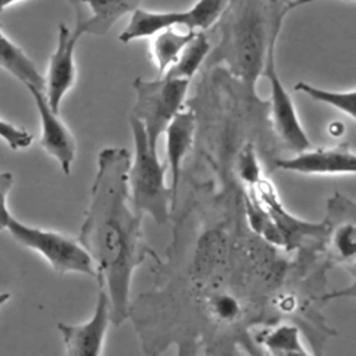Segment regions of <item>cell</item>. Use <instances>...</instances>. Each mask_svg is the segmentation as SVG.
I'll return each instance as SVG.
<instances>
[{"mask_svg": "<svg viewBox=\"0 0 356 356\" xmlns=\"http://www.w3.org/2000/svg\"><path fill=\"white\" fill-rule=\"evenodd\" d=\"M343 131H345V128L339 121H335L330 125V135H332V136H341L343 134Z\"/></svg>", "mask_w": 356, "mask_h": 356, "instance_id": "25", "label": "cell"}, {"mask_svg": "<svg viewBox=\"0 0 356 356\" xmlns=\"http://www.w3.org/2000/svg\"><path fill=\"white\" fill-rule=\"evenodd\" d=\"M31 92L35 104L38 107L42 124L40 146L60 164L64 174L71 172V165L76 154V142L68 127L61 121L58 113H56L47 103L44 92L26 86Z\"/></svg>", "mask_w": 356, "mask_h": 356, "instance_id": "11", "label": "cell"}, {"mask_svg": "<svg viewBox=\"0 0 356 356\" xmlns=\"http://www.w3.org/2000/svg\"><path fill=\"white\" fill-rule=\"evenodd\" d=\"M293 0H267L268 15L273 29L281 32L286 14L291 11V3Z\"/></svg>", "mask_w": 356, "mask_h": 356, "instance_id": "24", "label": "cell"}, {"mask_svg": "<svg viewBox=\"0 0 356 356\" xmlns=\"http://www.w3.org/2000/svg\"><path fill=\"white\" fill-rule=\"evenodd\" d=\"M211 50V42L206 31H197L191 40L184 46L172 65L163 74L171 78H181L191 81L206 61Z\"/></svg>", "mask_w": 356, "mask_h": 356, "instance_id": "16", "label": "cell"}, {"mask_svg": "<svg viewBox=\"0 0 356 356\" xmlns=\"http://www.w3.org/2000/svg\"><path fill=\"white\" fill-rule=\"evenodd\" d=\"M7 229L18 243L42 254L56 273H78L96 278L93 261L78 239L56 231L25 225L14 217L10 218Z\"/></svg>", "mask_w": 356, "mask_h": 356, "instance_id": "5", "label": "cell"}, {"mask_svg": "<svg viewBox=\"0 0 356 356\" xmlns=\"http://www.w3.org/2000/svg\"><path fill=\"white\" fill-rule=\"evenodd\" d=\"M331 246L334 253L341 260H353L356 253V241H355V224L346 222L339 225L331 239Z\"/></svg>", "mask_w": 356, "mask_h": 356, "instance_id": "20", "label": "cell"}, {"mask_svg": "<svg viewBox=\"0 0 356 356\" xmlns=\"http://www.w3.org/2000/svg\"><path fill=\"white\" fill-rule=\"evenodd\" d=\"M83 35L75 28L71 31L65 24L58 25L57 46L50 56L47 75L44 78V96L49 106L58 113L64 96L75 85L76 65L75 47Z\"/></svg>", "mask_w": 356, "mask_h": 356, "instance_id": "9", "label": "cell"}, {"mask_svg": "<svg viewBox=\"0 0 356 356\" xmlns=\"http://www.w3.org/2000/svg\"><path fill=\"white\" fill-rule=\"evenodd\" d=\"M211 28L218 40L206 58V67L224 64L232 76L254 89L267 51L280 36L271 26L267 0H228Z\"/></svg>", "mask_w": 356, "mask_h": 356, "instance_id": "2", "label": "cell"}, {"mask_svg": "<svg viewBox=\"0 0 356 356\" xmlns=\"http://www.w3.org/2000/svg\"><path fill=\"white\" fill-rule=\"evenodd\" d=\"M129 163L131 153L125 147L107 146L99 152L89 204L78 235L93 261L95 280L108 296L114 325L128 317L136 267L147 254L154 256L143 239L142 214L131 203Z\"/></svg>", "mask_w": 356, "mask_h": 356, "instance_id": "1", "label": "cell"}, {"mask_svg": "<svg viewBox=\"0 0 356 356\" xmlns=\"http://www.w3.org/2000/svg\"><path fill=\"white\" fill-rule=\"evenodd\" d=\"M228 0H197L184 11H149L136 8L131 13L127 28L120 33L122 43L152 38L165 28L207 31L220 17Z\"/></svg>", "mask_w": 356, "mask_h": 356, "instance_id": "6", "label": "cell"}, {"mask_svg": "<svg viewBox=\"0 0 356 356\" xmlns=\"http://www.w3.org/2000/svg\"><path fill=\"white\" fill-rule=\"evenodd\" d=\"M295 90L305 93L316 102L337 108L352 120L356 118V90L353 88L349 90H328L302 81L295 85Z\"/></svg>", "mask_w": 356, "mask_h": 356, "instance_id": "18", "label": "cell"}, {"mask_svg": "<svg viewBox=\"0 0 356 356\" xmlns=\"http://www.w3.org/2000/svg\"><path fill=\"white\" fill-rule=\"evenodd\" d=\"M17 1H19V0H0V11L4 10L6 7H8V6L17 3Z\"/></svg>", "mask_w": 356, "mask_h": 356, "instance_id": "27", "label": "cell"}, {"mask_svg": "<svg viewBox=\"0 0 356 356\" xmlns=\"http://www.w3.org/2000/svg\"><path fill=\"white\" fill-rule=\"evenodd\" d=\"M0 68L10 72L25 86H35L44 92V78L25 51L11 42L0 28Z\"/></svg>", "mask_w": 356, "mask_h": 356, "instance_id": "14", "label": "cell"}, {"mask_svg": "<svg viewBox=\"0 0 356 356\" xmlns=\"http://www.w3.org/2000/svg\"><path fill=\"white\" fill-rule=\"evenodd\" d=\"M210 309L218 320H224V321L235 320L239 314L238 302L234 298L228 296V295L214 296L210 300Z\"/></svg>", "mask_w": 356, "mask_h": 356, "instance_id": "22", "label": "cell"}, {"mask_svg": "<svg viewBox=\"0 0 356 356\" xmlns=\"http://www.w3.org/2000/svg\"><path fill=\"white\" fill-rule=\"evenodd\" d=\"M14 184V177L11 172H0V231L7 229L8 221L11 218L7 209V195Z\"/></svg>", "mask_w": 356, "mask_h": 356, "instance_id": "23", "label": "cell"}, {"mask_svg": "<svg viewBox=\"0 0 356 356\" xmlns=\"http://www.w3.org/2000/svg\"><path fill=\"white\" fill-rule=\"evenodd\" d=\"M277 168L303 175H352L356 171V154L348 145L307 147L293 157L275 161Z\"/></svg>", "mask_w": 356, "mask_h": 356, "instance_id": "10", "label": "cell"}, {"mask_svg": "<svg viewBox=\"0 0 356 356\" xmlns=\"http://www.w3.org/2000/svg\"><path fill=\"white\" fill-rule=\"evenodd\" d=\"M8 298H10V293H8V292H1V293H0V305L6 303V302L8 300Z\"/></svg>", "mask_w": 356, "mask_h": 356, "instance_id": "28", "label": "cell"}, {"mask_svg": "<svg viewBox=\"0 0 356 356\" xmlns=\"http://www.w3.org/2000/svg\"><path fill=\"white\" fill-rule=\"evenodd\" d=\"M259 342L271 355H306L299 330L291 324H280L257 335Z\"/></svg>", "mask_w": 356, "mask_h": 356, "instance_id": "17", "label": "cell"}, {"mask_svg": "<svg viewBox=\"0 0 356 356\" xmlns=\"http://www.w3.org/2000/svg\"><path fill=\"white\" fill-rule=\"evenodd\" d=\"M196 115L192 108H181L171 122L167 125L165 134V150H167V167L171 172V207L172 211L177 207L178 184L181 175V165L188 154L193 136H195Z\"/></svg>", "mask_w": 356, "mask_h": 356, "instance_id": "13", "label": "cell"}, {"mask_svg": "<svg viewBox=\"0 0 356 356\" xmlns=\"http://www.w3.org/2000/svg\"><path fill=\"white\" fill-rule=\"evenodd\" d=\"M197 31L184 28H165L154 33L150 43V57L157 68L159 75H163L177 60L184 46Z\"/></svg>", "mask_w": 356, "mask_h": 356, "instance_id": "15", "label": "cell"}, {"mask_svg": "<svg viewBox=\"0 0 356 356\" xmlns=\"http://www.w3.org/2000/svg\"><path fill=\"white\" fill-rule=\"evenodd\" d=\"M135 152L128 168V188L132 207L153 218L157 225L167 222L171 207V189L165 184L167 163H160L157 150H152L143 125L131 115Z\"/></svg>", "mask_w": 356, "mask_h": 356, "instance_id": "3", "label": "cell"}, {"mask_svg": "<svg viewBox=\"0 0 356 356\" xmlns=\"http://www.w3.org/2000/svg\"><path fill=\"white\" fill-rule=\"evenodd\" d=\"M0 138L13 150L26 149L31 146V143L33 140V136L28 131L17 127L8 121H4L1 118H0Z\"/></svg>", "mask_w": 356, "mask_h": 356, "instance_id": "21", "label": "cell"}, {"mask_svg": "<svg viewBox=\"0 0 356 356\" xmlns=\"http://www.w3.org/2000/svg\"><path fill=\"white\" fill-rule=\"evenodd\" d=\"M111 323L110 302L106 291L99 286L92 317L81 324L58 323L65 353L70 356H97L103 352L106 334Z\"/></svg>", "mask_w": 356, "mask_h": 356, "instance_id": "8", "label": "cell"}, {"mask_svg": "<svg viewBox=\"0 0 356 356\" xmlns=\"http://www.w3.org/2000/svg\"><path fill=\"white\" fill-rule=\"evenodd\" d=\"M236 171L243 184L250 189L261 179V167L252 143H246L241 149L236 159Z\"/></svg>", "mask_w": 356, "mask_h": 356, "instance_id": "19", "label": "cell"}, {"mask_svg": "<svg viewBox=\"0 0 356 356\" xmlns=\"http://www.w3.org/2000/svg\"><path fill=\"white\" fill-rule=\"evenodd\" d=\"M314 1H320V0H293L291 3V10L296 8V7H300V6H306L309 3H314ZM342 1H349V3H353L355 0H342Z\"/></svg>", "mask_w": 356, "mask_h": 356, "instance_id": "26", "label": "cell"}, {"mask_svg": "<svg viewBox=\"0 0 356 356\" xmlns=\"http://www.w3.org/2000/svg\"><path fill=\"white\" fill-rule=\"evenodd\" d=\"M261 76H266L270 82L271 90L268 104L275 134L295 153L310 147L312 142L300 124L292 97L281 82L275 70V44L270 46L267 51Z\"/></svg>", "mask_w": 356, "mask_h": 356, "instance_id": "7", "label": "cell"}, {"mask_svg": "<svg viewBox=\"0 0 356 356\" xmlns=\"http://www.w3.org/2000/svg\"><path fill=\"white\" fill-rule=\"evenodd\" d=\"M75 11V29L82 35H106L124 15L143 0H65Z\"/></svg>", "mask_w": 356, "mask_h": 356, "instance_id": "12", "label": "cell"}, {"mask_svg": "<svg viewBox=\"0 0 356 356\" xmlns=\"http://www.w3.org/2000/svg\"><path fill=\"white\" fill-rule=\"evenodd\" d=\"M189 82L167 75H159L154 79L138 76L132 82L135 90L132 117L143 125L152 150H156L160 135L164 134L175 114L184 108Z\"/></svg>", "mask_w": 356, "mask_h": 356, "instance_id": "4", "label": "cell"}]
</instances>
